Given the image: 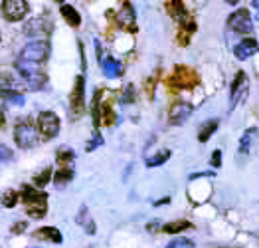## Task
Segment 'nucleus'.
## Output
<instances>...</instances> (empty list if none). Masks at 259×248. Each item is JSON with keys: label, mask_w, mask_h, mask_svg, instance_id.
<instances>
[{"label": "nucleus", "mask_w": 259, "mask_h": 248, "mask_svg": "<svg viewBox=\"0 0 259 248\" xmlns=\"http://www.w3.org/2000/svg\"><path fill=\"white\" fill-rule=\"evenodd\" d=\"M73 179V169H71V165H62L60 167V171H58V175H56V185H64L67 181Z\"/></svg>", "instance_id": "20"}, {"label": "nucleus", "mask_w": 259, "mask_h": 248, "mask_svg": "<svg viewBox=\"0 0 259 248\" xmlns=\"http://www.w3.org/2000/svg\"><path fill=\"white\" fill-rule=\"evenodd\" d=\"M230 93H232V108L238 105L239 99H245V95H247V76L243 72L236 74V80L230 88Z\"/></svg>", "instance_id": "11"}, {"label": "nucleus", "mask_w": 259, "mask_h": 248, "mask_svg": "<svg viewBox=\"0 0 259 248\" xmlns=\"http://www.w3.org/2000/svg\"><path fill=\"white\" fill-rule=\"evenodd\" d=\"M38 131L44 139H52L60 133V119L52 112H42L38 117Z\"/></svg>", "instance_id": "5"}, {"label": "nucleus", "mask_w": 259, "mask_h": 248, "mask_svg": "<svg viewBox=\"0 0 259 248\" xmlns=\"http://www.w3.org/2000/svg\"><path fill=\"white\" fill-rule=\"evenodd\" d=\"M101 69H103V74L107 78H117V76L123 74V66L117 60H113V58H105L103 64H101Z\"/></svg>", "instance_id": "16"}, {"label": "nucleus", "mask_w": 259, "mask_h": 248, "mask_svg": "<svg viewBox=\"0 0 259 248\" xmlns=\"http://www.w3.org/2000/svg\"><path fill=\"white\" fill-rule=\"evenodd\" d=\"M210 163H212L214 167H220V165H222V151H220V149L214 151V155H212V159H210Z\"/></svg>", "instance_id": "32"}, {"label": "nucleus", "mask_w": 259, "mask_h": 248, "mask_svg": "<svg viewBox=\"0 0 259 248\" xmlns=\"http://www.w3.org/2000/svg\"><path fill=\"white\" fill-rule=\"evenodd\" d=\"M91 113H93V123H95V127L99 125V91L95 93V97H93V108H91Z\"/></svg>", "instance_id": "28"}, {"label": "nucleus", "mask_w": 259, "mask_h": 248, "mask_svg": "<svg viewBox=\"0 0 259 248\" xmlns=\"http://www.w3.org/2000/svg\"><path fill=\"white\" fill-rule=\"evenodd\" d=\"M121 101H125V103H129V101H135V88L133 86H127L125 91H123V99Z\"/></svg>", "instance_id": "30"}, {"label": "nucleus", "mask_w": 259, "mask_h": 248, "mask_svg": "<svg viewBox=\"0 0 259 248\" xmlns=\"http://www.w3.org/2000/svg\"><path fill=\"white\" fill-rule=\"evenodd\" d=\"M99 113H103V121H105V125H111V123L115 121V113H113V110H111L109 105H103V112H99Z\"/></svg>", "instance_id": "29"}, {"label": "nucleus", "mask_w": 259, "mask_h": 248, "mask_svg": "<svg viewBox=\"0 0 259 248\" xmlns=\"http://www.w3.org/2000/svg\"><path fill=\"white\" fill-rule=\"evenodd\" d=\"M30 10V4L24 0H6L2 4V14L8 22H18L22 20Z\"/></svg>", "instance_id": "7"}, {"label": "nucleus", "mask_w": 259, "mask_h": 248, "mask_svg": "<svg viewBox=\"0 0 259 248\" xmlns=\"http://www.w3.org/2000/svg\"><path fill=\"white\" fill-rule=\"evenodd\" d=\"M188 228H192V225L188 223V221H176V223H170V225H164V232H168V234H176V232H182V230H188Z\"/></svg>", "instance_id": "21"}, {"label": "nucleus", "mask_w": 259, "mask_h": 248, "mask_svg": "<svg viewBox=\"0 0 259 248\" xmlns=\"http://www.w3.org/2000/svg\"><path fill=\"white\" fill-rule=\"evenodd\" d=\"M12 159V151L8 149V147H4V145H0V161H10Z\"/></svg>", "instance_id": "31"}, {"label": "nucleus", "mask_w": 259, "mask_h": 248, "mask_svg": "<svg viewBox=\"0 0 259 248\" xmlns=\"http://www.w3.org/2000/svg\"><path fill=\"white\" fill-rule=\"evenodd\" d=\"M16 69L24 76V80L28 82V86L32 90H40L46 86V76L40 72V64H30V62H24V60H18L16 62Z\"/></svg>", "instance_id": "3"}, {"label": "nucleus", "mask_w": 259, "mask_h": 248, "mask_svg": "<svg viewBox=\"0 0 259 248\" xmlns=\"http://www.w3.org/2000/svg\"><path fill=\"white\" fill-rule=\"evenodd\" d=\"M257 50H259L257 40H253V38H245V40H241L239 44H236L234 54H236L238 60H247V58H251L253 54H257Z\"/></svg>", "instance_id": "13"}, {"label": "nucleus", "mask_w": 259, "mask_h": 248, "mask_svg": "<svg viewBox=\"0 0 259 248\" xmlns=\"http://www.w3.org/2000/svg\"><path fill=\"white\" fill-rule=\"evenodd\" d=\"M83 90H85V82H83V78L79 76V78H77V82H75L73 93H71V112H73V117H79V115L83 113V110H85Z\"/></svg>", "instance_id": "9"}, {"label": "nucleus", "mask_w": 259, "mask_h": 248, "mask_svg": "<svg viewBox=\"0 0 259 248\" xmlns=\"http://www.w3.org/2000/svg\"><path fill=\"white\" fill-rule=\"evenodd\" d=\"M22 199L26 203V212L32 219H42L48 210V195L44 191H36L32 187H24Z\"/></svg>", "instance_id": "1"}, {"label": "nucleus", "mask_w": 259, "mask_h": 248, "mask_svg": "<svg viewBox=\"0 0 259 248\" xmlns=\"http://www.w3.org/2000/svg\"><path fill=\"white\" fill-rule=\"evenodd\" d=\"M62 16H64L65 20H67V24L69 26H79L81 24V16L77 14V10L73 8V6H69V4H62Z\"/></svg>", "instance_id": "17"}, {"label": "nucleus", "mask_w": 259, "mask_h": 248, "mask_svg": "<svg viewBox=\"0 0 259 248\" xmlns=\"http://www.w3.org/2000/svg\"><path fill=\"white\" fill-rule=\"evenodd\" d=\"M228 28L234 32V34H249L253 32V22H251V16L245 8H239L236 10L230 18H228Z\"/></svg>", "instance_id": "4"}, {"label": "nucleus", "mask_w": 259, "mask_h": 248, "mask_svg": "<svg viewBox=\"0 0 259 248\" xmlns=\"http://www.w3.org/2000/svg\"><path fill=\"white\" fill-rule=\"evenodd\" d=\"M2 95H4V99L8 101V103H12V105H24V95L18 93V91H2Z\"/></svg>", "instance_id": "24"}, {"label": "nucleus", "mask_w": 259, "mask_h": 248, "mask_svg": "<svg viewBox=\"0 0 259 248\" xmlns=\"http://www.w3.org/2000/svg\"><path fill=\"white\" fill-rule=\"evenodd\" d=\"M168 159H170V151H168V149H164V151L156 153L154 157H149V159H147V167H158V165L166 163Z\"/></svg>", "instance_id": "22"}, {"label": "nucleus", "mask_w": 259, "mask_h": 248, "mask_svg": "<svg viewBox=\"0 0 259 248\" xmlns=\"http://www.w3.org/2000/svg\"><path fill=\"white\" fill-rule=\"evenodd\" d=\"M103 143V137L101 135H95V139H91V143L87 145V151H91V149H95L97 145H101Z\"/></svg>", "instance_id": "33"}, {"label": "nucleus", "mask_w": 259, "mask_h": 248, "mask_svg": "<svg viewBox=\"0 0 259 248\" xmlns=\"http://www.w3.org/2000/svg\"><path fill=\"white\" fill-rule=\"evenodd\" d=\"M251 6L255 8V12H257V16H255V18L259 20V0H253V2H251Z\"/></svg>", "instance_id": "35"}, {"label": "nucleus", "mask_w": 259, "mask_h": 248, "mask_svg": "<svg viewBox=\"0 0 259 248\" xmlns=\"http://www.w3.org/2000/svg\"><path fill=\"white\" fill-rule=\"evenodd\" d=\"M255 143H259V131L255 127H249V129L241 135V139H239V153L247 155Z\"/></svg>", "instance_id": "14"}, {"label": "nucleus", "mask_w": 259, "mask_h": 248, "mask_svg": "<svg viewBox=\"0 0 259 248\" xmlns=\"http://www.w3.org/2000/svg\"><path fill=\"white\" fill-rule=\"evenodd\" d=\"M4 125V115H2V112H0V127Z\"/></svg>", "instance_id": "36"}, {"label": "nucleus", "mask_w": 259, "mask_h": 248, "mask_svg": "<svg viewBox=\"0 0 259 248\" xmlns=\"http://www.w3.org/2000/svg\"><path fill=\"white\" fill-rule=\"evenodd\" d=\"M14 141H16V145L20 149H30V147L36 145L38 135H36V127L32 125V119L24 117V119H20L16 123V127H14Z\"/></svg>", "instance_id": "2"}, {"label": "nucleus", "mask_w": 259, "mask_h": 248, "mask_svg": "<svg viewBox=\"0 0 259 248\" xmlns=\"http://www.w3.org/2000/svg\"><path fill=\"white\" fill-rule=\"evenodd\" d=\"M117 22H119L121 28H125V30H129V32H137V16H135L133 4L125 2V4L121 6V10H119V14H117Z\"/></svg>", "instance_id": "10"}, {"label": "nucleus", "mask_w": 259, "mask_h": 248, "mask_svg": "<svg viewBox=\"0 0 259 248\" xmlns=\"http://www.w3.org/2000/svg\"><path fill=\"white\" fill-rule=\"evenodd\" d=\"M24 228H26V223H18L16 226H12V232H16V234H18V232H22Z\"/></svg>", "instance_id": "34"}, {"label": "nucleus", "mask_w": 259, "mask_h": 248, "mask_svg": "<svg viewBox=\"0 0 259 248\" xmlns=\"http://www.w3.org/2000/svg\"><path fill=\"white\" fill-rule=\"evenodd\" d=\"M50 179H52V169L48 167V169H44L42 173H38V175L34 177V183H36L38 187H44V185H46Z\"/></svg>", "instance_id": "27"}, {"label": "nucleus", "mask_w": 259, "mask_h": 248, "mask_svg": "<svg viewBox=\"0 0 259 248\" xmlns=\"http://www.w3.org/2000/svg\"><path fill=\"white\" fill-rule=\"evenodd\" d=\"M36 236H38V238H48V240H52V242H62V232H60L58 228H54V226L40 228V230L36 232Z\"/></svg>", "instance_id": "19"}, {"label": "nucleus", "mask_w": 259, "mask_h": 248, "mask_svg": "<svg viewBox=\"0 0 259 248\" xmlns=\"http://www.w3.org/2000/svg\"><path fill=\"white\" fill-rule=\"evenodd\" d=\"M190 115H192V105L180 101V103H174L172 108H170V112H168V121H170L172 125H182Z\"/></svg>", "instance_id": "12"}, {"label": "nucleus", "mask_w": 259, "mask_h": 248, "mask_svg": "<svg viewBox=\"0 0 259 248\" xmlns=\"http://www.w3.org/2000/svg\"><path fill=\"white\" fill-rule=\"evenodd\" d=\"M170 84L176 88H192L198 84V74L194 69L184 68V66H178L174 69V74L170 76Z\"/></svg>", "instance_id": "8"}, {"label": "nucleus", "mask_w": 259, "mask_h": 248, "mask_svg": "<svg viewBox=\"0 0 259 248\" xmlns=\"http://www.w3.org/2000/svg\"><path fill=\"white\" fill-rule=\"evenodd\" d=\"M24 34L26 36H40L46 34V22L42 18H32L30 22L24 24Z\"/></svg>", "instance_id": "15"}, {"label": "nucleus", "mask_w": 259, "mask_h": 248, "mask_svg": "<svg viewBox=\"0 0 259 248\" xmlns=\"http://www.w3.org/2000/svg\"><path fill=\"white\" fill-rule=\"evenodd\" d=\"M218 125H220V121H218V119H210V121H206V123L202 125V129H200V133H198L200 143H206L212 133H216Z\"/></svg>", "instance_id": "18"}, {"label": "nucleus", "mask_w": 259, "mask_h": 248, "mask_svg": "<svg viewBox=\"0 0 259 248\" xmlns=\"http://www.w3.org/2000/svg\"><path fill=\"white\" fill-rule=\"evenodd\" d=\"M166 248H196V244L188 238H174L166 244Z\"/></svg>", "instance_id": "26"}, {"label": "nucleus", "mask_w": 259, "mask_h": 248, "mask_svg": "<svg viewBox=\"0 0 259 248\" xmlns=\"http://www.w3.org/2000/svg\"><path fill=\"white\" fill-rule=\"evenodd\" d=\"M16 201H18V195L14 191H4L0 195V203H2V206H6V208H12L16 204Z\"/></svg>", "instance_id": "23"}, {"label": "nucleus", "mask_w": 259, "mask_h": 248, "mask_svg": "<svg viewBox=\"0 0 259 248\" xmlns=\"http://www.w3.org/2000/svg\"><path fill=\"white\" fill-rule=\"evenodd\" d=\"M77 221H79V225L83 226L89 234H91V232H95V225H93V223L89 221V217H87V208H81V212H79V219H77Z\"/></svg>", "instance_id": "25"}, {"label": "nucleus", "mask_w": 259, "mask_h": 248, "mask_svg": "<svg viewBox=\"0 0 259 248\" xmlns=\"http://www.w3.org/2000/svg\"><path fill=\"white\" fill-rule=\"evenodd\" d=\"M48 54H50L48 42H40V40H36V42H30V44L22 50L20 60L30 62V64H40V62H44V60L48 58Z\"/></svg>", "instance_id": "6"}]
</instances>
